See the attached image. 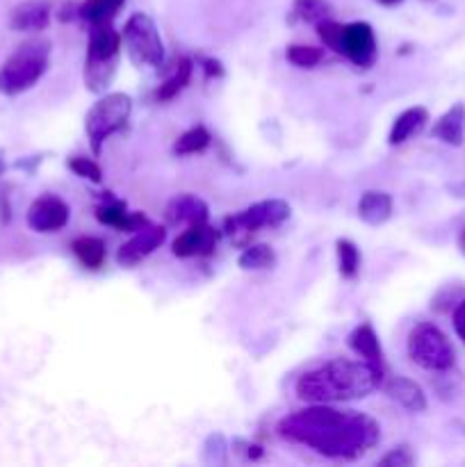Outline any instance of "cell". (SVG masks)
I'll use <instances>...</instances> for the list:
<instances>
[{
    "instance_id": "cell-1",
    "label": "cell",
    "mask_w": 465,
    "mask_h": 467,
    "mask_svg": "<svg viewBox=\"0 0 465 467\" xmlns=\"http://www.w3.org/2000/svg\"><path fill=\"white\" fill-rule=\"evenodd\" d=\"M278 436L294 445L310 447L333 461L363 459L381 441V427L358 410H340L331 404H310L285 415L276 427Z\"/></svg>"
},
{
    "instance_id": "cell-2",
    "label": "cell",
    "mask_w": 465,
    "mask_h": 467,
    "mask_svg": "<svg viewBox=\"0 0 465 467\" xmlns=\"http://www.w3.org/2000/svg\"><path fill=\"white\" fill-rule=\"evenodd\" d=\"M383 383V369L365 360H328L296 381V397L305 404H340L365 400Z\"/></svg>"
},
{
    "instance_id": "cell-3",
    "label": "cell",
    "mask_w": 465,
    "mask_h": 467,
    "mask_svg": "<svg viewBox=\"0 0 465 467\" xmlns=\"http://www.w3.org/2000/svg\"><path fill=\"white\" fill-rule=\"evenodd\" d=\"M50 41L27 39L0 67V94L18 96L32 89L50 67Z\"/></svg>"
},
{
    "instance_id": "cell-4",
    "label": "cell",
    "mask_w": 465,
    "mask_h": 467,
    "mask_svg": "<svg viewBox=\"0 0 465 467\" xmlns=\"http://www.w3.org/2000/svg\"><path fill=\"white\" fill-rule=\"evenodd\" d=\"M121 32L112 23L89 27V46L85 59V85L94 94H105L117 76L119 55H121Z\"/></svg>"
},
{
    "instance_id": "cell-5",
    "label": "cell",
    "mask_w": 465,
    "mask_h": 467,
    "mask_svg": "<svg viewBox=\"0 0 465 467\" xmlns=\"http://www.w3.org/2000/svg\"><path fill=\"white\" fill-rule=\"evenodd\" d=\"M132 114V99L123 91H112L96 100L85 117V132L94 155H100L105 141L128 126Z\"/></svg>"
},
{
    "instance_id": "cell-6",
    "label": "cell",
    "mask_w": 465,
    "mask_h": 467,
    "mask_svg": "<svg viewBox=\"0 0 465 467\" xmlns=\"http://www.w3.org/2000/svg\"><path fill=\"white\" fill-rule=\"evenodd\" d=\"M406 349H408V358L427 372H450L456 363L454 347L447 340L445 333L427 322L418 324L408 333Z\"/></svg>"
},
{
    "instance_id": "cell-7",
    "label": "cell",
    "mask_w": 465,
    "mask_h": 467,
    "mask_svg": "<svg viewBox=\"0 0 465 467\" xmlns=\"http://www.w3.org/2000/svg\"><path fill=\"white\" fill-rule=\"evenodd\" d=\"M121 44L135 67L158 68L164 64V44L149 14H132L121 30Z\"/></svg>"
},
{
    "instance_id": "cell-8",
    "label": "cell",
    "mask_w": 465,
    "mask_h": 467,
    "mask_svg": "<svg viewBox=\"0 0 465 467\" xmlns=\"http://www.w3.org/2000/svg\"><path fill=\"white\" fill-rule=\"evenodd\" d=\"M290 203L283 199H264L258 203L249 205L242 213L232 214L223 222V231L231 237L237 235H251V233L260 231V228H274L281 226L283 222L290 219Z\"/></svg>"
},
{
    "instance_id": "cell-9",
    "label": "cell",
    "mask_w": 465,
    "mask_h": 467,
    "mask_svg": "<svg viewBox=\"0 0 465 467\" xmlns=\"http://www.w3.org/2000/svg\"><path fill=\"white\" fill-rule=\"evenodd\" d=\"M337 55H345L351 64H356L358 68H369L377 62L378 46H377V35H374L372 26L365 21H354L345 23L342 26L340 35V48Z\"/></svg>"
},
{
    "instance_id": "cell-10",
    "label": "cell",
    "mask_w": 465,
    "mask_h": 467,
    "mask_svg": "<svg viewBox=\"0 0 465 467\" xmlns=\"http://www.w3.org/2000/svg\"><path fill=\"white\" fill-rule=\"evenodd\" d=\"M27 226L35 233H57L71 219V208L59 196L44 194L27 208Z\"/></svg>"
},
{
    "instance_id": "cell-11",
    "label": "cell",
    "mask_w": 465,
    "mask_h": 467,
    "mask_svg": "<svg viewBox=\"0 0 465 467\" xmlns=\"http://www.w3.org/2000/svg\"><path fill=\"white\" fill-rule=\"evenodd\" d=\"M164 240H167V228L149 223V226H144L141 231L132 233L130 240L123 242V244L119 246L117 265L126 269L135 267V265H140L141 260L149 258L153 251H158L160 246L164 244Z\"/></svg>"
},
{
    "instance_id": "cell-12",
    "label": "cell",
    "mask_w": 465,
    "mask_h": 467,
    "mask_svg": "<svg viewBox=\"0 0 465 467\" xmlns=\"http://www.w3.org/2000/svg\"><path fill=\"white\" fill-rule=\"evenodd\" d=\"M219 242V233L208 222L190 223L187 231L173 240L171 254L176 258H201V255L214 254Z\"/></svg>"
},
{
    "instance_id": "cell-13",
    "label": "cell",
    "mask_w": 465,
    "mask_h": 467,
    "mask_svg": "<svg viewBox=\"0 0 465 467\" xmlns=\"http://www.w3.org/2000/svg\"><path fill=\"white\" fill-rule=\"evenodd\" d=\"M53 5L48 0H26L9 12V27L16 32H41L50 26Z\"/></svg>"
},
{
    "instance_id": "cell-14",
    "label": "cell",
    "mask_w": 465,
    "mask_h": 467,
    "mask_svg": "<svg viewBox=\"0 0 465 467\" xmlns=\"http://www.w3.org/2000/svg\"><path fill=\"white\" fill-rule=\"evenodd\" d=\"M346 345H349V349L354 351L356 356H360L365 363L374 365V368L378 369H386V365H383L381 342H378V336L377 331H374L372 324H358V327L349 333V337H346Z\"/></svg>"
},
{
    "instance_id": "cell-15",
    "label": "cell",
    "mask_w": 465,
    "mask_h": 467,
    "mask_svg": "<svg viewBox=\"0 0 465 467\" xmlns=\"http://www.w3.org/2000/svg\"><path fill=\"white\" fill-rule=\"evenodd\" d=\"M386 395L390 397L395 404H399L401 409L408 410V413H424V410H427V395H424L419 383H415L413 379H390V381L386 383Z\"/></svg>"
},
{
    "instance_id": "cell-16",
    "label": "cell",
    "mask_w": 465,
    "mask_h": 467,
    "mask_svg": "<svg viewBox=\"0 0 465 467\" xmlns=\"http://www.w3.org/2000/svg\"><path fill=\"white\" fill-rule=\"evenodd\" d=\"M429 121V109L422 105H415V108L404 109L399 117L395 119L390 128V135H388V144L390 146H401L410 140V137L419 135L422 128Z\"/></svg>"
},
{
    "instance_id": "cell-17",
    "label": "cell",
    "mask_w": 465,
    "mask_h": 467,
    "mask_svg": "<svg viewBox=\"0 0 465 467\" xmlns=\"http://www.w3.org/2000/svg\"><path fill=\"white\" fill-rule=\"evenodd\" d=\"M208 203L194 194H181L169 201L167 205V219L171 223H201L208 222Z\"/></svg>"
},
{
    "instance_id": "cell-18",
    "label": "cell",
    "mask_w": 465,
    "mask_h": 467,
    "mask_svg": "<svg viewBox=\"0 0 465 467\" xmlns=\"http://www.w3.org/2000/svg\"><path fill=\"white\" fill-rule=\"evenodd\" d=\"M395 210V201L388 192L367 190L358 201V217L363 219L367 226H381L392 217Z\"/></svg>"
},
{
    "instance_id": "cell-19",
    "label": "cell",
    "mask_w": 465,
    "mask_h": 467,
    "mask_svg": "<svg viewBox=\"0 0 465 467\" xmlns=\"http://www.w3.org/2000/svg\"><path fill=\"white\" fill-rule=\"evenodd\" d=\"M431 135L440 140L442 144L450 146H463L465 141V105L456 103L442 114L431 128Z\"/></svg>"
},
{
    "instance_id": "cell-20",
    "label": "cell",
    "mask_w": 465,
    "mask_h": 467,
    "mask_svg": "<svg viewBox=\"0 0 465 467\" xmlns=\"http://www.w3.org/2000/svg\"><path fill=\"white\" fill-rule=\"evenodd\" d=\"M123 5L126 0H85L82 5H78V16L89 27L105 26V23L114 21Z\"/></svg>"
},
{
    "instance_id": "cell-21",
    "label": "cell",
    "mask_w": 465,
    "mask_h": 467,
    "mask_svg": "<svg viewBox=\"0 0 465 467\" xmlns=\"http://www.w3.org/2000/svg\"><path fill=\"white\" fill-rule=\"evenodd\" d=\"M191 71H194V62H191L190 57H182L181 62L176 64V68H173L171 76H169L167 80L160 85V89L155 91V100H160V103H167V100L176 99V96L181 94L187 85H190Z\"/></svg>"
},
{
    "instance_id": "cell-22",
    "label": "cell",
    "mask_w": 465,
    "mask_h": 467,
    "mask_svg": "<svg viewBox=\"0 0 465 467\" xmlns=\"http://www.w3.org/2000/svg\"><path fill=\"white\" fill-rule=\"evenodd\" d=\"M73 255L85 265L87 269H98L103 267L108 251H105V242L98 237H78L71 244Z\"/></svg>"
},
{
    "instance_id": "cell-23",
    "label": "cell",
    "mask_w": 465,
    "mask_h": 467,
    "mask_svg": "<svg viewBox=\"0 0 465 467\" xmlns=\"http://www.w3.org/2000/svg\"><path fill=\"white\" fill-rule=\"evenodd\" d=\"M237 265L244 272H263V269H269L276 265V254L269 244H251L246 246L244 251L237 258Z\"/></svg>"
},
{
    "instance_id": "cell-24",
    "label": "cell",
    "mask_w": 465,
    "mask_h": 467,
    "mask_svg": "<svg viewBox=\"0 0 465 467\" xmlns=\"http://www.w3.org/2000/svg\"><path fill=\"white\" fill-rule=\"evenodd\" d=\"M210 141H212V135L208 132V128L194 126V128H190V130H185L181 137H178L176 144H173V153H176V155L201 153V150L208 149Z\"/></svg>"
},
{
    "instance_id": "cell-25",
    "label": "cell",
    "mask_w": 465,
    "mask_h": 467,
    "mask_svg": "<svg viewBox=\"0 0 465 467\" xmlns=\"http://www.w3.org/2000/svg\"><path fill=\"white\" fill-rule=\"evenodd\" d=\"M336 255H337V272L342 278H356L360 269V251L346 237H340L336 242Z\"/></svg>"
},
{
    "instance_id": "cell-26",
    "label": "cell",
    "mask_w": 465,
    "mask_h": 467,
    "mask_svg": "<svg viewBox=\"0 0 465 467\" xmlns=\"http://www.w3.org/2000/svg\"><path fill=\"white\" fill-rule=\"evenodd\" d=\"M294 16L310 26H317L326 18H333V9L326 0H294Z\"/></svg>"
},
{
    "instance_id": "cell-27",
    "label": "cell",
    "mask_w": 465,
    "mask_h": 467,
    "mask_svg": "<svg viewBox=\"0 0 465 467\" xmlns=\"http://www.w3.org/2000/svg\"><path fill=\"white\" fill-rule=\"evenodd\" d=\"M285 57H287V62L296 68H315L324 59V50L317 48V46L292 44V46H287Z\"/></svg>"
},
{
    "instance_id": "cell-28",
    "label": "cell",
    "mask_w": 465,
    "mask_h": 467,
    "mask_svg": "<svg viewBox=\"0 0 465 467\" xmlns=\"http://www.w3.org/2000/svg\"><path fill=\"white\" fill-rule=\"evenodd\" d=\"M68 169H71L76 176L85 178V181H89V182H94V185L103 182V171H100L98 162H94L91 158H82V155H76V158L68 160Z\"/></svg>"
},
{
    "instance_id": "cell-29",
    "label": "cell",
    "mask_w": 465,
    "mask_h": 467,
    "mask_svg": "<svg viewBox=\"0 0 465 467\" xmlns=\"http://www.w3.org/2000/svg\"><path fill=\"white\" fill-rule=\"evenodd\" d=\"M378 463L386 465V467H410L415 463V456L410 454L408 447L401 445V447H395V450L388 451V454L383 456Z\"/></svg>"
},
{
    "instance_id": "cell-30",
    "label": "cell",
    "mask_w": 465,
    "mask_h": 467,
    "mask_svg": "<svg viewBox=\"0 0 465 467\" xmlns=\"http://www.w3.org/2000/svg\"><path fill=\"white\" fill-rule=\"evenodd\" d=\"M223 454H226V441H223V436H219V433H214V436L208 438V442H205V456H212V463H223Z\"/></svg>"
},
{
    "instance_id": "cell-31",
    "label": "cell",
    "mask_w": 465,
    "mask_h": 467,
    "mask_svg": "<svg viewBox=\"0 0 465 467\" xmlns=\"http://www.w3.org/2000/svg\"><path fill=\"white\" fill-rule=\"evenodd\" d=\"M451 324H454V331L459 336V340L465 345V299L456 304L454 315H451Z\"/></svg>"
},
{
    "instance_id": "cell-32",
    "label": "cell",
    "mask_w": 465,
    "mask_h": 467,
    "mask_svg": "<svg viewBox=\"0 0 465 467\" xmlns=\"http://www.w3.org/2000/svg\"><path fill=\"white\" fill-rule=\"evenodd\" d=\"M203 71H205V78H222L223 76V67L219 59H203Z\"/></svg>"
},
{
    "instance_id": "cell-33",
    "label": "cell",
    "mask_w": 465,
    "mask_h": 467,
    "mask_svg": "<svg viewBox=\"0 0 465 467\" xmlns=\"http://www.w3.org/2000/svg\"><path fill=\"white\" fill-rule=\"evenodd\" d=\"M459 249H460V254L465 255V228L460 231V235H459Z\"/></svg>"
},
{
    "instance_id": "cell-34",
    "label": "cell",
    "mask_w": 465,
    "mask_h": 467,
    "mask_svg": "<svg viewBox=\"0 0 465 467\" xmlns=\"http://www.w3.org/2000/svg\"><path fill=\"white\" fill-rule=\"evenodd\" d=\"M381 5H388V7H392V5H399L401 0H378Z\"/></svg>"
},
{
    "instance_id": "cell-35",
    "label": "cell",
    "mask_w": 465,
    "mask_h": 467,
    "mask_svg": "<svg viewBox=\"0 0 465 467\" xmlns=\"http://www.w3.org/2000/svg\"><path fill=\"white\" fill-rule=\"evenodd\" d=\"M5 169H7V164H5L3 155H0V176H3V173H5Z\"/></svg>"
}]
</instances>
